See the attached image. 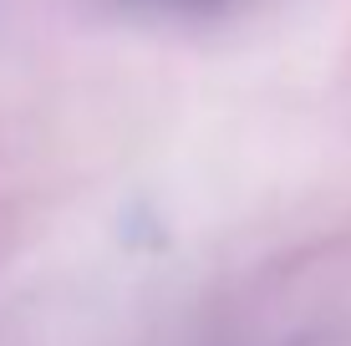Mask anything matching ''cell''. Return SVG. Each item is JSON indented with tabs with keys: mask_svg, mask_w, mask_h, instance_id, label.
<instances>
[{
	"mask_svg": "<svg viewBox=\"0 0 351 346\" xmlns=\"http://www.w3.org/2000/svg\"><path fill=\"white\" fill-rule=\"evenodd\" d=\"M107 5L143 21H219L239 0H107Z\"/></svg>",
	"mask_w": 351,
	"mask_h": 346,
	"instance_id": "1",
	"label": "cell"
}]
</instances>
